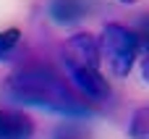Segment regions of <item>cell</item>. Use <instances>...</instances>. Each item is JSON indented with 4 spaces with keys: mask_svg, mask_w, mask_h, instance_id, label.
I'll return each instance as SVG.
<instances>
[{
    "mask_svg": "<svg viewBox=\"0 0 149 139\" xmlns=\"http://www.w3.org/2000/svg\"><path fill=\"white\" fill-rule=\"evenodd\" d=\"M5 95L18 105L50 110V113H58L65 118L89 116V102L81 100L76 95V89L71 84H65V79L47 66H26V68L16 71L13 76H8Z\"/></svg>",
    "mask_w": 149,
    "mask_h": 139,
    "instance_id": "obj_1",
    "label": "cell"
},
{
    "mask_svg": "<svg viewBox=\"0 0 149 139\" xmlns=\"http://www.w3.org/2000/svg\"><path fill=\"white\" fill-rule=\"evenodd\" d=\"M97 50H100V60L107 63L110 74L123 79L131 74L139 58V37L123 24H107L97 39Z\"/></svg>",
    "mask_w": 149,
    "mask_h": 139,
    "instance_id": "obj_2",
    "label": "cell"
},
{
    "mask_svg": "<svg viewBox=\"0 0 149 139\" xmlns=\"http://www.w3.org/2000/svg\"><path fill=\"white\" fill-rule=\"evenodd\" d=\"M63 63H65V68H100L97 37H92L86 32L73 34L63 47Z\"/></svg>",
    "mask_w": 149,
    "mask_h": 139,
    "instance_id": "obj_3",
    "label": "cell"
},
{
    "mask_svg": "<svg viewBox=\"0 0 149 139\" xmlns=\"http://www.w3.org/2000/svg\"><path fill=\"white\" fill-rule=\"evenodd\" d=\"M34 124L24 113L16 110H0V139H31Z\"/></svg>",
    "mask_w": 149,
    "mask_h": 139,
    "instance_id": "obj_4",
    "label": "cell"
},
{
    "mask_svg": "<svg viewBox=\"0 0 149 139\" xmlns=\"http://www.w3.org/2000/svg\"><path fill=\"white\" fill-rule=\"evenodd\" d=\"M89 3L86 0H52L50 3V16L55 24H76L86 16Z\"/></svg>",
    "mask_w": 149,
    "mask_h": 139,
    "instance_id": "obj_5",
    "label": "cell"
},
{
    "mask_svg": "<svg viewBox=\"0 0 149 139\" xmlns=\"http://www.w3.org/2000/svg\"><path fill=\"white\" fill-rule=\"evenodd\" d=\"M128 134L131 139H149V110L147 108H139L128 124Z\"/></svg>",
    "mask_w": 149,
    "mask_h": 139,
    "instance_id": "obj_6",
    "label": "cell"
},
{
    "mask_svg": "<svg viewBox=\"0 0 149 139\" xmlns=\"http://www.w3.org/2000/svg\"><path fill=\"white\" fill-rule=\"evenodd\" d=\"M18 42H21V29H3L0 32V60H5L16 47H18Z\"/></svg>",
    "mask_w": 149,
    "mask_h": 139,
    "instance_id": "obj_7",
    "label": "cell"
},
{
    "mask_svg": "<svg viewBox=\"0 0 149 139\" xmlns=\"http://www.w3.org/2000/svg\"><path fill=\"white\" fill-rule=\"evenodd\" d=\"M58 139H84V137H81V134H76V131H71V129H68V131H60V134H58Z\"/></svg>",
    "mask_w": 149,
    "mask_h": 139,
    "instance_id": "obj_8",
    "label": "cell"
},
{
    "mask_svg": "<svg viewBox=\"0 0 149 139\" xmlns=\"http://www.w3.org/2000/svg\"><path fill=\"white\" fill-rule=\"evenodd\" d=\"M120 3H126V5H134V3H139V0H120Z\"/></svg>",
    "mask_w": 149,
    "mask_h": 139,
    "instance_id": "obj_9",
    "label": "cell"
}]
</instances>
